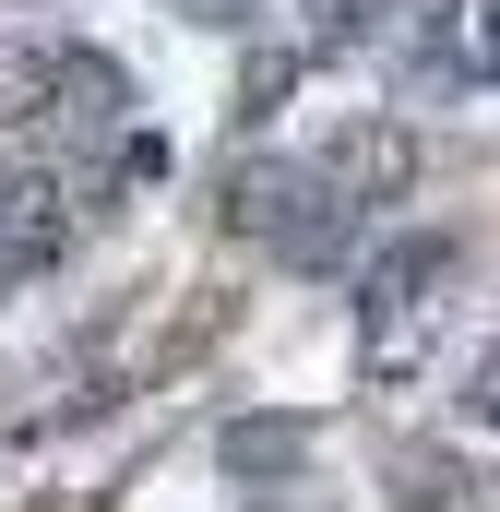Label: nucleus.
Listing matches in <instances>:
<instances>
[{"label":"nucleus","mask_w":500,"mask_h":512,"mask_svg":"<svg viewBox=\"0 0 500 512\" xmlns=\"http://www.w3.org/2000/svg\"><path fill=\"white\" fill-rule=\"evenodd\" d=\"M48 96H60V36L0 24V120H48Z\"/></svg>","instance_id":"39448f33"},{"label":"nucleus","mask_w":500,"mask_h":512,"mask_svg":"<svg viewBox=\"0 0 500 512\" xmlns=\"http://www.w3.org/2000/svg\"><path fill=\"white\" fill-rule=\"evenodd\" d=\"M441 60L453 72H500V0H453L441 12Z\"/></svg>","instance_id":"423d86ee"},{"label":"nucleus","mask_w":500,"mask_h":512,"mask_svg":"<svg viewBox=\"0 0 500 512\" xmlns=\"http://www.w3.org/2000/svg\"><path fill=\"white\" fill-rule=\"evenodd\" d=\"M108 227V167H60V155H0V286L48 274Z\"/></svg>","instance_id":"f257e3e1"},{"label":"nucleus","mask_w":500,"mask_h":512,"mask_svg":"<svg viewBox=\"0 0 500 512\" xmlns=\"http://www.w3.org/2000/svg\"><path fill=\"white\" fill-rule=\"evenodd\" d=\"M322 179L346 191V203H393L405 179H417V143L393 120H358V131H334V155H322Z\"/></svg>","instance_id":"7ed1b4c3"},{"label":"nucleus","mask_w":500,"mask_h":512,"mask_svg":"<svg viewBox=\"0 0 500 512\" xmlns=\"http://www.w3.org/2000/svg\"><path fill=\"white\" fill-rule=\"evenodd\" d=\"M48 120H60V131H96V143H108V131L131 120V84L96 60V48H60V96H48Z\"/></svg>","instance_id":"20e7f679"},{"label":"nucleus","mask_w":500,"mask_h":512,"mask_svg":"<svg viewBox=\"0 0 500 512\" xmlns=\"http://www.w3.org/2000/svg\"><path fill=\"white\" fill-rule=\"evenodd\" d=\"M227 215H239L250 239H274L286 262H334V251H346V227H358V203H346L322 167H274V155L227 179Z\"/></svg>","instance_id":"f03ea898"}]
</instances>
